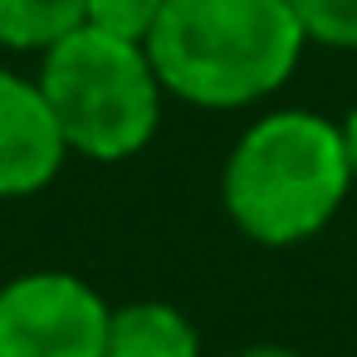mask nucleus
I'll list each match as a JSON object with an SVG mask.
<instances>
[{
  "label": "nucleus",
  "instance_id": "nucleus-5",
  "mask_svg": "<svg viewBox=\"0 0 357 357\" xmlns=\"http://www.w3.org/2000/svg\"><path fill=\"white\" fill-rule=\"evenodd\" d=\"M69 142L40 79L0 64V201L45 191L69 167Z\"/></svg>",
  "mask_w": 357,
  "mask_h": 357
},
{
  "label": "nucleus",
  "instance_id": "nucleus-6",
  "mask_svg": "<svg viewBox=\"0 0 357 357\" xmlns=\"http://www.w3.org/2000/svg\"><path fill=\"white\" fill-rule=\"evenodd\" d=\"M103 357H201V333L176 303L137 298L113 308Z\"/></svg>",
  "mask_w": 357,
  "mask_h": 357
},
{
  "label": "nucleus",
  "instance_id": "nucleus-8",
  "mask_svg": "<svg viewBox=\"0 0 357 357\" xmlns=\"http://www.w3.org/2000/svg\"><path fill=\"white\" fill-rule=\"evenodd\" d=\"M308 45L357 54V0H289Z\"/></svg>",
  "mask_w": 357,
  "mask_h": 357
},
{
  "label": "nucleus",
  "instance_id": "nucleus-2",
  "mask_svg": "<svg viewBox=\"0 0 357 357\" xmlns=\"http://www.w3.org/2000/svg\"><path fill=\"white\" fill-rule=\"evenodd\" d=\"M308 40L289 0H167L147 40L167 98L206 113H235L274 98Z\"/></svg>",
  "mask_w": 357,
  "mask_h": 357
},
{
  "label": "nucleus",
  "instance_id": "nucleus-9",
  "mask_svg": "<svg viewBox=\"0 0 357 357\" xmlns=\"http://www.w3.org/2000/svg\"><path fill=\"white\" fill-rule=\"evenodd\" d=\"M162 10H167V0H84V25L132 40V45H147Z\"/></svg>",
  "mask_w": 357,
  "mask_h": 357
},
{
  "label": "nucleus",
  "instance_id": "nucleus-10",
  "mask_svg": "<svg viewBox=\"0 0 357 357\" xmlns=\"http://www.w3.org/2000/svg\"><path fill=\"white\" fill-rule=\"evenodd\" d=\"M337 128H342V147H347V162H352V176H357V103L347 108V118Z\"/></svg>",
  "mask_w": 357,
  "mask_h": 357
},
{
  "label": "nucleus",
  "instance_id": "nucleus-7",
  "mask_svg": "<svg viewBox=\"0 0 357 357\" xmlns=\"http://www.w3.org/2000/svg\"><path fill=\"white\" fill-rule=\"evenodd\" d=\"M84 25V0H0V50L45 54Z\"/></svg>",
  "mask_w": 357,
  "mask_h": 357
},
{
  "label": "nucleus",
  "instance_id": "nucleus-11",
  "mask_svg": "<svg viewBox=\"0 0 357 357\" xmlns=\"http://www.w3.org/2000/svg\"><path fill=\"white\" fill-rule=\"evenodd\" d=\"M235 357H298L294 347H274V342H259V347H245V352H235Z\"/></svg>",
  "mask_w": 357,
  "mask_h": 357
},
{
  "label": "nucleus",
  "instance_id": "nucleus-4",
  "mask_svg": "<svg viewBox=\"0 0 357 357\" xmlns=\"http://www.w3.org/2000/svg\"><path fill=\"white\" fill-rule=\"evenodd\" d=\"M108 298L69 269H30L0 284V357H103Z\"/></svg>",
  "mask_w": 357,
  "mask_h": 357
},
{
  "label": "nucleus",
  "instance_id": "nucleus-3",
  "mask_svg": "<svg viewBox=\"0 0 357 357\" xmlns=\"http://www.w3.org/2000/svg\"><path fill=\"white\" fill-rule=\"evenodd\" d=\"M35 79L45 89L74 157L128 162L162 128L167 89L152 69L147 45L79 25L40 54Z\"/></svg>",
  "mask_w": 357,
  "mask_h": 357
},
{
  "label": "nucleus",
  "instance_id": "nucleus-1",
  "mask_svg": "<svg viewBox=\"0 0 357 357\" xmlns=\"http://www.w3.org/2000/svg\"><path fill=\"white\" fill-rule=\"evenodd\" d=\"M352 186L357 176L342 128L313 108H274L255 118L220 167V206L230 225L264 250L323 235Z\"/></svg>",
  "mask_w": 357,
  "mask_h": 357
}]
</instances>
